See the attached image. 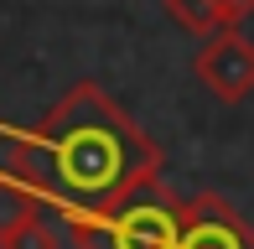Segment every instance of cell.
<instances>
[{
  "instance_id": "277c9868",
  "label": "cell",
  "mask_w": 254,
  "mask_h": 249,
  "mask_svg": "<svg viewBox=\"0 0 254 249\" xmlns=\"http://www.w3.org/2000/svg\"><path fill=\"white\" fill-rule=\"evenodd\" d=\"M171 249H254V229L234 213L218 192H197L177 213V244Z\"/></svg>"
},
{
  "instance_id": "52a82bcc",
  "label": "cell",
  "mask_w": 254,
  "mask_h": 249,
  "mask_svg": "<svg viewBox=\"0 0 254 249\" xmlns=\"http://www.w3.org/2000/svg\"><path fill=\"white\" fill-rule=\"evenodd\" d=\"M161 5H166V16L177 21L182 31H192V37L218 31V5L213 0H161Z\"/></svg>"
},
{
  "instance_id": "7a4b0ae2",
  "label": "cell",
  "mask_w": 254,
  "mask_h": 249,
  "mask_svg": "<svg viewBox=\"0 0 254 249\" xmlns=\"http://www.w3.org/2000/svg\"><path fill=\"white\" fill-rule=\"evenodd\" d=\"M177 213H182V202L166 197V187L156 182V187L130 192L99 218L73 223L67 239L78 249H171L177 244Z\"/></svg>"
},
{
  "instance_id": "8992f818",
  "label": "cell",
  "mask_w": 254,
  "mask_h": 249,
  "mask_svg": "<svg viewBox=\"0 0 254 249\" xmlns=\"http://www.w3.org/2000/svg\"><path fill=\"white\" fill-rule=\"evenodd\" d=\"M0 249H63V234L37 213V218H26V223H16V229L0 234Z\"/></svg>"
},
{
  "instance_id": "6da1fadb",
  "label": "cell",
  "mask_w": 254,
  "mask_h": 249,
  "mask_svg": "<svg viewBox=\"0 0 254 249\" xmlns=\"http://www.w3.org/2000/svg\"><path fill=\"white\" fill-rule=\"evenodd\" d=\"M5 140L10 172L37 187L67 229L109 213L140 187H156L166 172L161 145L99 83H73L31 130H5Z\"/></svg>"
},
{
  "instance_id": "3957f363",
  "label": "cell",
  "mask_w": 254,
  "mask_h": 249,
  "mask_svg": "<svg viewBox=\"0 0 254 249\" xmlns=\"http://www.w3.org/2000/svg\"><path fill=\"white\" fill-rule=\"evenodd\" d=\"M192 78L218 104H244L254 94V42L244 26H218L192 52Z\"/></svg>"
},
{
  "instance_id": "5b68a950",
  "label": "cell",
  "mask_w": 254,
  "mask_h": 249,
  "mask_svg": "<svg viewBox=\"0 0 254 249\" xmlns=\"http://www.w3.org/2000/svg\"><path fill=\"white\" fill-rule=\"evenodd\" d=\"M37 213H42V192L31 182H21L16 172H0V234L26 223V218H37Z\"/></svg>"
},
{
  "instance_id": "ba28073f",
  "label": "cell",
  "mask_w": 254,
  "mask_h": 249,
  "mask_svg": "<svg viewBox=\"0 0 254 249\" xmlns=\"http://www.w3.org/2000/svg\"><path fill=\"white\" fill-rule=\"evenodd\" d=\"M218 5V26H244L254 16V0H213Z\"/></svg>"
}]
</instances>
